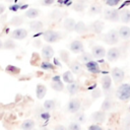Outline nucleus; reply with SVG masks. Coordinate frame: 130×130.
<instances>
[{"mask_svg": "<svg viewBox=\"0 0 130 130\" xmlns=\"http://www.w3.org/2000/svg\"><path fill=\"white\" fill-rule=\"evenodd\" d=\"M86 8V3L84 2H80V1H75L72 4V9L77 11V12H82L84 11V9Z\"/></svg>", "mask_w": 130, "mask_h": 130, "instance_id": "33", "label": "nucleus"}, {"mask_svg": "<svg viewBox=\"0 0 130 130\" xmlns=\"http://www.w3.org/2000/svg\"><path fill=\"white\" fill-rule=\"evenodd\" d=\"M43 107H44V110H46V111H49V112L54 111L56 109V101L55 100H46L44 102Z\"/></svg>", "mask_w": 130, "mask_h": 130, "instance_id": "29", "label": "nucleus"}, {"mask_svg": "<svg viewBox=\"0 0 130 130\" xmlns=\"http://www.w3.org/2000/svg\"><path fill=\"white\" fill-rule=\"evenodd\" d=\"M40 67L43 69V70H49V71H52L55 69V64L51 63L50 61H46L44 60L41 64H40Z\"/></svg>", "mask_w": 130, "mask_h": 130, "instance_id": "36", "label": "nucleus"}, {"mask_svg": "<svg viewBox=\"0 0 130 130\" xmlns=\"http://www.w3.org/2000/svg\"><path fill=\"white\" fill-rule=\"evenodd\" d=\"M116 98L121 102L130 101V83H121L116 90Z\"/></svg>", "mask_w": 130, "mask_h": 130, "instance_id": "1", "label": "nucleus"}, {"mask_svg": "<svg viewBox=\"0 0 130 130\" xmlns=\"http://www.w3.org/2000/svg\"><path fill=\"white\" fill-rule=\"evenodd\" d=\"M26 37H27V30L25 28H21V27L15 28L10 34V38H12L13 40H23Z\"/></svg>", "mask_w": 130, "mask_h": 130, "instance_id": "15", "label": "nucleus"}, {"mask_svg": "<svg viewBox=\"0 0 130 130\" xmlns=\"http://www.w3.org/2000/svg\"><path fill=\"white\" fill-rule=\"evenodd\" d=\"M22 22H23V18H22L20 15H15V16H13V17L10 19V21H9V23H10L11 25H13V26H18V25L22 24Z\"/></svg>", "mask_w": 130, "mask_h": 130, "instance_id": "37", "label": "nucleus"}, {"mask_svg": "<svg viewBox=\"0 0 130 130\" xmlns=\"http://www.w3.org/2000/svg\"><path fill=\"white\" fill-rule=\"evenodd\" d=\"M51 87L56 91H62L64 89V82L62 80V76L60 75H54L52 77Z\"/></svg>", "mask_w": 130, "mask_h": 130, "instance_id": "10", "label": "nucleus"}, {"mask_svg": "<svg viewBox=\"0 0 130 130\" xmlns=\"http://www.w3.org/2000/svg\"><path fill=\"white\" fill-rule=\"evenodd\" d=\"M74 121L80 123V124H83L86 122V115L83 113V112H76L75 115H74Z\"/></svg>", "mask_w": 130, "mask_h": 130, "instance_id": "34", "label": "nucleus"}, {"mask_svg": "<svg viewBox=\"0 0 130 130\" xmlns=\"http://www.w3.org/2000/svg\"><path fill=\"white\" fill-rule=\"evenodd\" d=\"M54 49L50 45H45L42 48V58L46 61H50L54 58Z\"/></svg>", "mask_w": 130, "mask_h": 130, "instance_id": "16", "label": "nucleus"}, {"mask_svg": "<svg viewBox=\"0 0 130 130\" xmlns=\"http://www.w3.org/2000/svg\"><path fill=\"white\" fill-rule=\"evenodd\" d=\"M129 111H130V107H129Z\"/></svg>", "mask_w": 130, "mask_h": 130, "instance_id": "50", "label": "nucleus"}, {"mask_svg": "<svg viewBox=\"0 0 130 130\" xmlns=\"http://www.w3.org/2000/svg\"><path fill=\"white\" fill-rule=\"evenodd\" d=\"M112 108H113V101H112L110 98H106V99L104 100V102L102 103L101 110L107 112V111H110Z\"/></svg>", "mask_w": 130, "mask_h": 130, "instance_id": "31", "label": "nucleus"}, {"mask_svg": "<svg viewBox=\"0 0 130 130\" xmlns=\"http://www.w3.org/2000/svg\"><path fill=\"white\" fill-rule=\"evenodd\" d=\"M111 77H112V79H113L114 82L120 83L125 78V72H124V70H122L119 67H114L111 70Z\"/></svg>", "mask_w": 130, "mask_h": 130, "instance_id": "6", "label": "nucleus"}, {"mask_svg": "<svg viewBox=\"0 0 130 130\" xmlns=\"http://www.w3.org/2000/svg\"><path fill=\"white\" fill-rule=\"evenodd\" d=\"M103 15L106 20L109 21H119L120 20V11L116 8H106L103 10Z\"/></svg>", "mask_w": 130, "mask_h": 130, "instance_id": "3", "label": "nucleus"}, {"mask_svg": "<svg viewBox=\"0 0 130 130\" xmlns=\"http://www.w3.org/2000/svg\"><path fill=\"white\" fill-rule=\"evenodd\" d=\"M66 90H67V92H68L70 95H74V94H76V93L80 90V84H79V82H77L76 80H74L73 82L67 83Z\"/></svg>", "mask_w": 130, "mask_h": 130, "instance_id": "18", "label": "nucleus"}, {"mask_svg": "<svg viewBox=\"0 0 130 130\" xmlns=\"http://www.w3.org/2000/svg\"><path fill=\"white\" fill-rule=\"evenodd\" d=\"M90 119L92 120L93 123H99V124H102L106 121V112L101 110V111H96V112H93L90 116Z\"/></svg>", "mask_w": 130, "mask_h": 130, "instance_id": "17", "label": "nucleus"}, {"mask_svg": "<svg viewBox=\"0 0 130 130\" xmlns=\"http://www.w3.org/2000/svg\"><path fill=\"white\" fill-rule=\"evenodd\" d=\"M15 48H16V44H15V42L13 41L12 38L6 40V41L3 43V49H5V50H13V49H15Z\"/></svg>", "mask_w": 130, "mask_h": 130, "instance_id": "35", "label": "nucleus"}, {"mask_svg": "<svg viewBox=\"0 0 130 130\" xmlns=\"http://www.w3.org/2000/svg\"><path fill=\"white\" fill-rule=\"evenodd\" d=\"M5 71L9 74H12V75H16L18 73H20V69L14 65H8L6 68H5Z\"/></svg>", "mask_w": 130, "mask_h": 130, "instance_id": "38", "label": "nucleus"}, {"mask_svg": "<svg viewBox=\"0 0 130 130\" xmlns=\"http://www.w3.org/2000/svg\"><path fill=\"white\" fill-rule=\"evenodd\" d=\"M54 64H57V65H58L59 67H61V66H62V65L60 64V62H59V60H58V59H56V58H54Z\"/></svg>", "mask_w": 130, "mask_h": 130, "instance_id": "46", "label": "nucleus"}, {"mask_svg": "<svg viewBox=\"0 0 130 130\" xmlns=\"http://www.w3.org/2000/svg\"><path fill=\"white\" fill-rule=\"evenodd\" d=\"M43 38L47 43L52 44V43H56V42L60 41L62 39V35H61L60 31L53 30V29H48V30L43 32Z\"/></svg>", "mask_w": 130, "mask_h": 130, "instance_id": "2", "label": "nucleus"}, {"mask_svg": "<svg viewBox=\"0 0 130 130\" xmlns=\"http://www.w3.org/2000/svg\"><path fill=\"white\" fill-rule=\"evenodd\" d=\"M35 125H36V123H35L34 120L27 119V120H24V121L21 123L20 128L23 129V130H31V129L35 127Z\"/></svg>", "mask_w": 130, "mask_h": 130, "instance_id": "32", "label": "nucleus"}, {"mask_svg": "<svg viewBox=\"0 0 130 130\" xmlns=\"http://www.w3.org/2000/svg\"><path fill=\"white\" fill-rule=\"evenodd\" d=\"M5 11V6L3 4H0V14H2Z\"/></svg>", "mask_w": 130, "mask_h": 130, "instance_id": "45", "label": "nucleus"}, {"mask_svg": "<svg viewBox=\"0 0 130 130\" xmlns=\"http://www.w3.org/2000/svg\"><path fill=\"white\" fill-rule=\"evenodd\" d=\"M120 21L123 23H128L130 22V10L125 8L120 10Z\"/></svg>", "mask_w": 130, "mask_h": 130, "instance_id": "25", "label": "nucleus"}, {"mask_svg": "<svg viewBox=\"0 0 130 130\" xmlns=\"http://www.w3.org/2000/svg\"><path fill=\"white\" fill-rule=\"evenodd\" d=\"M88 129L89 130H102L103 127L99 123H93V124H91V125L88 126Z\"/></svg>", "mask_w": 130, "mask_h": 130, "instance_id": "43", "label": "nucleus"}, {"mask_svg": "<svg viewBox=\"0 0 130 130\" xmlns=\"http://www.w3.org/2000/svg\"><path fill=\"white\" fill-rule=\"evenodd\" d=\"M46 93H47V87L42 83L37 84V86H36V95H37V98L39 100H42V99L45 98Z\"/></svg>", "mask_w": 130, "mask_h": 130, "instance_id": "22", "label": "nucleus"}, {"mask_svg": "<svg viewBox=\"0 0 130 130\" xmlns=\"http://www.w3.org/2000/svg\"><path fill=\"white\" fill-rule=\"evenodd\" d=\"M40 15V10L37 8H28L25 12H24V16L30 19H35Z\"/></svg>", "mask_w": 130, "mask_h": 130, "instance_id": "27", "label": "nucleus"}, {"mask_svg": "<svg viewBox=\"0 0 130 130\" xmlns=\"http://www.w3.org/2000/svg\"><path fill=\"white\" fill-rule=\"evenodd\" d=\"M90 94H91L92 100H98V99H100V98L102 96V90H101L99 87H96V86H95L94 88H92V89H91Z\"/></svg>", "mask_w": 130, "mask_h": 130, "instance_id": "39", "label": "nucleus"}, {"mask_svg": "<svg viewBox=\"0 0 130 130\" xmlns=\"http://www.w3.org/2000/svg\"><path fill=\"white\" fill-rule=\"evenodd\" d=\"M119 40H120V37H119L118 30H116V29H110L104 36V42L107 45H110V46H113V45L118 44L119 43Z\"/></svg>", "mask_w": 130, "mask_h": 130, "instance_id": "4", "label": "nucleus"}, {"mask_svg": "<svg viewBox=\"0 0 130 130\" xmlns=\"http://www.w3.org/2000/svg\"><path fill=\"white\" fill-rule=\"evenodd\" d=\"M13 0H6V2H12Z\"/></svg>", "mask_w": 130, "mask_h": 130, "instance_id": "49", "label": "nucleus"}, {"mask_svg": "<svg viewBox=\"0 0 130 130\" xmlns=\"http://www.w3.org/2000/svg\"><path fill=\"white\" fill-rule=\"evenodd\" d=\"M56 129H65V127L64 126H61V125H58V126H56Z\"/></svg>", "mask_w": 130, "mask_h": 130, "instance_id": "47", "label": "nucleus"}, {"mask_svg": "<svg viewBox=\"0 0 130 130\" xmlns=\"http://www.w3.org/2000/svg\"><path fill=\"white\" fill-rule=\"evenodd\" d=\"M62 16V12L59 10V9H55L52 13H51V15H50V17L52 18V19H59L60 17Z\"/></svg>", "mask_w": 130, "mask_h": 130, "instance_id": "42", "label": "nucleus"}, {"mask_svg": "<svg viewBox=\"0 0 130 130\" xmlns=\"http://www.w3.org/2000/svg\"><path fill=\"white\" fill-rule=\"evenodd\" d=\"M68 129L69 130H80L81 129V124L74 121V122H71L69 125H68Z\"/></svg>", "mask_w": 130, "mask_h": 130, "instance_id": "41", "label": "nucleus"}, {"mask_svg": "<svg viewBox=\"0 0 130 130\" xmlns=\"http://www.w3.org/2000/svg\"><path fill=\"white\" fill-rule=\"evenodd\" d=\"M118 34H119L120 39H122L124 41L129 40L130 39V27L127 25H122L118 29Z\"/></svg>", "mask_w": 130, "mask_h": 130, "instance_id": "19", "label": "nucleus"}, {"mask_svg": "<svg viewBox=\"0 0 130 130\" xmlns=\"http://www.w3.org/2000/svg\"><path fill=\"white\" fill-rule=\"evenodd\" d=\"M69 49L74 54H80L84 51V46L80 40H73L69 44Z\"/></svg>", "mask_w": 130, "mask_h": 130, "instance_id": "12", "label": "nucleus"}, {"mask_svg": "<svg viewBox=\"0 0 130 130\" xmlns=\"http://www.w3.org/2000/svg\"><path fill=\"white\" fill-rule=\"evenodd\" d=\"M106 49L101 45H95L91 48V54L95 59H103L106 56Z\"/></svg>", "mask_w": 130, "mask_h": 130, "instance_id": "13", "label": "nucleus"}, {"mask_svg": "<svg viewBox=\"0 0 130 130\" xmlns=\"http://www.w3.org/2000/svg\"><path fill=\"white\" fill-rule=\"evenodd\" d=\"M59 59H60L63 63L68 64V63L70 62V55H69V52L66 51V50H60V51H59Z\"/></svg>", "mask_w": 130, "mask_h": 130, "instance_id": "30", "label": "nucleus"}, {"mask_svg": "<svg viewBox=\"0 0 130 130\" xmlns=\"http://www.w3.org/2000/svg\"><path fill=\"white\" fill-rule=\"evenodd\" d=\"M81 108V103L78 99L76 98H73L71 99L68 103H67V106H66V111L68 113H71V114H75L76 112H78Z\"/></svg>", "mask_w": 130, "mask_h": 130, "instance_id": "5", "label": "nucleus"}, {"mask_svg": "<svg viewBox=\"0 0 130 130\" xmlns=\"http://www.w3.org/2000/svg\"><path fill=\"white\" fill-rule=\"evenodd\" d=\"M28 25H29V28L32 31H41L43 29V27H44L43 22L40 21V20H32V21H30L28 23Z\"/></svg>", "mask_w": 130, "mask_h": 130, "instance_id": "26", "label": "nucleus"}, {"mask_svg": "<svg viewBox=\"0 0 130 130\" xmlns=\"http://www.w3.org/2000/svg\"><path fill=\"white\" fill-rule=\"evenodd\" d=\"M102 12H103V7L101 4H98V3L91 4L88 8V14H91V15H96Z\"/></svg>", "mask_w": 130, "mask_h": 130, "instance_id": "23", "label": "nucleus"}, {"mask_svg": "<svg viewBox=\"0 0 130 130\" xmlns=\"http://www.w3.org/2000/svg\"><path fill=\"white\" fill-rule=\"evenodd\" d=\"M93 59V56H92V54L91 53H89V52H82V53H80V55L77 57V60L79 61V62H81V63H86V62H88V61H90V60H92Z\"/></svg>", "mask_w": 130, "mask_h": 130, "instance_id": "24", "label": "nucleus"}, {"mask_svg": "<svg viewBox=\"0 0 130 130\" xmlns=\"http://www.w3.org/2000/svg\"><path fill=\"white\" fill-rule=\"evenodd\" d=\"M105 28V24L102 20H94L88 25V31H91L93 34L100 35Z\"/></svg>", "mask_w": 130, "mask_h": 130, "instance_id": "11", "label": "nucleus"}, {"mask_svg": "<svg viewBox=\"0 0 130 130\" xmlns=\"http://www.w3.org/2000/svg\"><path fill=\"white\" fill-rule=\"evenodd\" d=\"M68 67L71 70V72L73 74H81L83 71V66L81 64V62H79L78 60H74L68 63Z\"/></svg>", "mask_w": 130, "mask_h": 130, "instance_id": "14", "label": "nucleus"}, {"mask_svg": "<svg viewBox=\"0 0 130 130\" xmlns=\"http://www.w3.org/2000/svg\"><path fill=\"white\" fill-rule=\"evenodd\" d=\"M74 31L79 34V35H83V34L88 31V26L81 20L80 21H76L75 26H74Z\"/></svg>", "mask_w": 130, "mask_h": 130, "instance_id": "20", "label": "nucleus"}, {"mask_svg": "<svg viewBox=\"0 0 130 130\" xmlns=\"http://www.w3.org/2000/svg\"><path fill=\"white\" fill-rule=\"evenodd\" d=\"M84 67H85V69L89 72V73H91V74H99V73H101V65H100V63L99 62H96V61H94L93 59L92 60H90V61H88V62H86V63H84Z\"/></svg>", "mask_w": 130, "mask_h": 130, "instance_id": "8", "label": "nucleus"}, {"mask_svg": "<svg viewBox=\"0 0 130 130\" xmlns=\"http://www.w3.org/2000/svg\"><path fill=\"white\" fill-rule=\"evenodd\" d=\"M75 19L74 18H71V17H66L63 21V26L64 28L67 30V31H72L74 30V26H75Z\"/></svg>", "mask_w": 130, "mask_h": 130, "instance_id": "21", "label": "nucleus"}, {"mask_svg": "<svg viewBox=\"0 0 130 130\" xmlns=\"http://www.w3.org/2000/svg\"><path fill=\"white\" fill-rule=\"evenodd\" d=\"M3 48V42H2V40L0 39V50Z\"/></svg>", "mask_w": 130, "mask_h": 130, "instance_id": "48", "label": "nucleus"}, {"mask_svg": "<svg viewBox=\"0 0 130 130\" xmlns=\"http://www.w3.org/2000/svg\"><path fill=\"white\" fill-rule=\"evenodd\" d=\"M120 56H121V52L117 47L110 48L106 53V58L109 62H116L120 58Z\"/></svg>", "mask_w": 130, "mask_h": 130, "instance_id": "7", "label": "nucleus"}, {"mask_svg": "<svg viewBox=\"0 0 130 130\" xmlns=\"http://www.w3.org/2000/svg\"><path fill=\"white\" fill-rule=\"evenodd\" d=\"M54 2H55V0H42L41 4L44 6H50V5L54 4Z\"/></svg>", "mask_w": 130, "mask_h": 130, "instance_id": "44", "label": "nucleus"}, {"mask_svg": "<svg viewBox=\"0 0 130 130\" xmlns=\"http://www.w3.org/2000/svg\"><path fill=\"white\" fill-rule=\"evenodd\" d=\"M122 0H103V2L109 7H115L121 3Z\"/></svg>", "mask_w": 130, "mask_h": 130, "instance_id": "40", "label": "nucleus"}, {"mask_svg": "<svg viewBox=\"0 0 130 130\" xmlns=\"http://www.w3.org/2000/svg\"><path fill=\"white\" fill-rule=\"evenodd\" d=\"M62 80L65 83H70V82H73L75 80L74 79V76H73V73L71 72L70 69L63 72V74H62Z\"/></svg>", "mask_w": 130, "mask_h": 130, "instance_id": "28", "label": "nucleus"}, {"mask_svg": "<svg viewBox=\"0 0 130 130\" xmlns=\"http://www.w3.org/2000/svg\"><path fill=\"white\" fill-rule=\"evenodd\" d=\"M112 83H113V79L111 77V75H108V74H104L101 78V84H102V87L105 91V93H108L111 91L112 89Z\"/></svg>", "mask_w": 130, "mask_h": 130, "instance_id": "9", "label": "nucleus"}]
</instances>
